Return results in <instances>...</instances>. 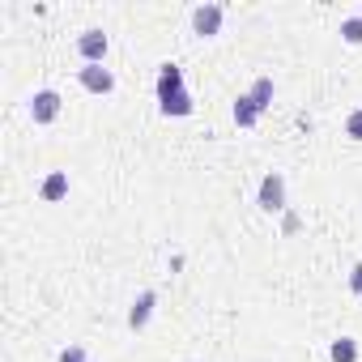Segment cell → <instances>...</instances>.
Here are the masks:
<instances>
[{
  "label": "cell",
  "mask_w": 362,
  "mask_h": 362,
  "mask_svg": "<svg viewBox=\"0 0 362 362\" xmlns=\"http://www.w3.org/2000/svg\"><path fill=\"white\" fill-rule=\"evenodd\" d=\"M247 94H252V103H256L260 111H269V107H273V94H277V86H273V77H256Z\"/></svg>",
  "instance_id": "obj_11"
},
{
  "label": "cell",
  "mask_w": 362,
  "mask_h": 362,
  "mask_svg": "<svg viewBox=\"0 0 362 362\" xmlns=\"http://www.w3.org/2000/svg\"><path fill=\"white\" fill-rule=\"evenodd\" d=\"M349 294H358V298H362V260L349 269Z\"/></svg>",
  "instance_id": "obj_16"
},
{
  "label": "cell",
  "mask_w": 362,
  "mask_h": 362,
  "mask_svg": "<svg viewBox=\"0 0 362 362\" xmlns=\"http://www.w3.org/2000/svg\"><path fill=\"white\" fill-rule=\"evenodd\" d=\"M153 307H158V294H153V290H141V294L132 298V307H128V328L141 332V328L153 320Z\"/></svg>",
  "instance_id": "obj_6"
},
{
  "label": "cell",
  "mask_w": 362,
  "mask_h": 362,
  "mask_svg": "<svg viewBox=\"0 0 362 362\" xmlns=\"http://www.w3.org/2000/svg\"><path fill=\"white\" fill-rule=\"evenodd\" d=\"M158 107H162V115H175V119H184V115L197 111V103H192L188 90H179V94H170V98H158Z\"/></svg>",
  "instance_id": "obj_9"
},
{
  "label": "cell",
  "mask_w": 362,
  "mask_h": 362,
  "mask_svg": "<svg viewBox=\"0 0 362 362\" xmlns=\"http://www.w3.org/2000/svg\"><path fill=\"white\" fill-rule=\"evenodd\" d=\"M328 358H332V362H358V341H354V337H341V341H332Z\"/></svg>",
  "instance_id": "obj_12"
},
{
  "label": "cell",
  "mask_w": 362,
  "mask_h": 362,
  "mask_svg": "<svg viewBox=\"0 0 362 362\" xmlns=\"http://www.w3.org/2000/svg\"><path fill=\"white\" fill-rule=\"evenodd\" d=\"M77 81H81V90H90V94H111V90H115V73L103 69V64H81V69H77Z\"/></svg>",
  "instance_id": "obj_5"
},
{
  "label": "cell",
  "mask_w": 362,
  "mask_h": 362,
  "mask_svg": "<svg viewBox=\"0 0 362 362\" xmlns=\"http://www.w3.org/2000/svg\"><path fill=\"white\" fill-rule=\"evenodd\" d=\"M256 205H260L264 214H281V209H286V175H281V170H269V175L260 179Z\"/></svg>",
  "instance_id": "obj_1"
},
{
  "label": "cell",
  "mask_w": 362,
  "mask_h": 362,
  "mask_svg": "<svg viewBox=\"0 0 362 362\" xmlns=\"http://www.w3.org/2000/svg\"><path fill=\"white\" fill-rule=\"evenodd\" d=\"M230 115H235V124H239V128H256L264 111L252 103V94H239V98H235V107H230Z\"/></svg>",
  "instance_id": "obj_8"
},
{
  "label": "cell",
  "mask_w": 362,
  "mask_h": 362,
  "mask_svg": "<svg viewBox=\"0 0 362 362\" xmlns=\"http://www.w3.org/2000/svg\"><path fill=\"white\" fill-rule=\"evenodd\" d=\"M56 362H90V349H86V345H64Z\"/></svg>",
  "instance_id": "obj_15"
},
{
  "label": "cell",
  "mask_w": 362,
  "mask_h": 362,
  "mask_svg": "<svg viewBox=\"0 0 362 362\" xmlns=\"http://www.w3.org/2000/svg\"><path fill=\"white\" fill-rule=\"evenodd\" d=\"M60 107H64L60 90H35V98H30V119H35V124H56V119H60Z\"/></svg>",
  "instance_id": "obj_2"
},
{
  "label": "cell",
  "mask_w": 362,
  "mask_h": 362,
  "mask_svg": "<svg viewBox=\"0 0 362 362\" xmlns=\"http://www.w3.org/2000/svg\"><path fill=\"white\" fill-rule=\"evenodd\" d=\"M358 18H362V13H358Z\"/></svg>",
  "instance_id": "obj_17"
},
{
  "label": "cell",
  "mask_w": 362,
  "mask_h": 362,
  "mask_svg": "<svg viewBox=\"0 0 362 362\" xmlns=\"http://www.w3.org/2000/svg\"><path fill=\"white\" fill-rule=\"evenodd\" d=\"M341 39H345L349 47H358V43H362V18H345V22H341Z\"/></svg>",
  "instance_id": "obj_13"
},
{
  "label": "cell",
  "mask_w": 362,
  "mask_h": 362,
  "mask_svg": "<svg viewBox=\"0 0 362 362\" xmlns=\"http://www.w3.org/2000/svg\"><path fill=\"white\" fill-rule=\"evenodd\" d=\"M39 197H43L47 205L64 201V197H69V175H64V170H52V175L43 179V188H39Z\"/></svg>",
  "instance_id": "obj_10"
},
{
  "label": "cell",
  "mask_w": 362,
  "mask_h": 362,
  "mask_svg": "<svg viewBox=\"0 0 362 362\" xmlns=\"http://www.w3.org/2000/svg\"><path fill=\"white\" fill-rule=\"evenodd\" d=\"M222 18H226V9L222 5H197L192 9V35H201V39H214L218 30H222Z\"/></svg>",
  "instance_id": "obj_3"
},
{
  "label": "cell",
  "mask_w": 362,
  "mask_h": 362,
  "mask_svg": "<svg viewBox=\"0 0 362 362\" xmlns=\"http://www.w3.org/2000/svg\"><path fill=\"white\" fill-rule=\"evenodd\" d=\"M107 47H111V39H107L98 26H90V30H81V35H77V56H81L86 64H103Z\"/></svg>",
  "instance_id": "obj_4"
},
{
  "label": "cell",
  "mask_w": 362,
  "mask_h": 362,
  "mask_svg": "<svg viewBox=\"0 0 362 362\" xmlns=\"http://www.w3.org/2000/svg\"><path fill=\"white\" fill-rule=\"evenodd\" d=\"M345 136H349V141H362V107L349 111V119H345Z\"/></svg>",
  "instance_id": "obj_14"
},
{
  "label": "cell",
  "mask_w": 362,
  "mask_h": 362,
  "mask_svg": "<svg viewBox=\"0 0 362 362\" xmlns=\"http://www.w3.org/2000/svg\"><path fill=\"white\" fill-rule=\"evenodd\" d=\"M179 90H188L184 86V69H179V64H162L158 69V98H170Z\"/></svg>",
  "instance_id": "obj_7"
}]
</instances>
